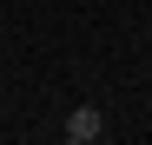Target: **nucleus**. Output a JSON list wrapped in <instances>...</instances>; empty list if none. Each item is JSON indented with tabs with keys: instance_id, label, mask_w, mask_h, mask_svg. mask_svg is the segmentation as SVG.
Instances as JSON below:
<instances>
[{
	"instance_id": "1",
	"label": "nucleus",
	"mask_w": 152,
	"mask_h": 145,
	"mask_svg": "<svg viewBox=\"0 0 152 145\" xmlns=\"http://www.w3.org/2000/svg\"><path fill=\"white\" fill-rule=\"evenodd\" d=\"M99 132H106V119H99V106H80V112H73L66 125H60V138H66V145H93Z\"/></svg>"
}]
</instances>
